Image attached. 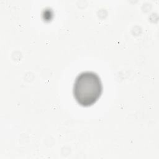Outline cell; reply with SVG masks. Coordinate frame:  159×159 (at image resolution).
<instances>
[{
    "label": "cell",
    "mask_w": 159,
    "mask_h": 159,
    "mask_svg": "<svg viewBox=\"0 0 159 159\" xmlns=\"http://www.w3.org/2000/svg\"><path fill=\"white\" fill-rule=\"evenodd\" d=\"M102 92L101 80L96 73L84 71L79 74L74 83L73 96L81 106L93 105L100 98Z\"/></svg>",
    "instance_id": "obj_1"
}]
</instances>
